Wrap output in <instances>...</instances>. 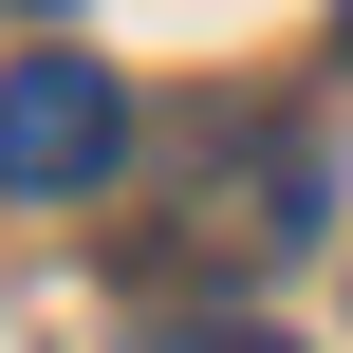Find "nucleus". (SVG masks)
<instances>
[{"instance_id":"7ed1b4c3","label":"nucleus","mask_w":353,"mask_h":353,"mask_svg":"<svg viewBox=\"0 0 353 353\" xmlns=\"http://www.w3.org/2000/svg\"><path fill=\"white\" fill-rule=\"evenodd\" d=\"M335 56H353V0H335Z\"/></svg>"},{"instance_id":"f257e3e1","label":"nucleus","mask_w":353,"mask_h":353,"mask_svg":"<svg viewBox=\"0 0 353 353\" xmlns=\"http://www.w3.org/2000/svg\"><path fill=\"white\" fill-rule=\"evenodd\" d=\"M112 168H130L112 56H19V74H0V205H74V186H112Z\"/></svg>"},{"instance_id":"f03ea898","label":"nucleus","mask_w":353,"mask_h":353,"mask_svg":"<svg viewBox=\"0 0 353 353\" xmlns=\"http://www.w3.org/2000/svg\"><path fill=\"white\" fill-rule=\"evenodd\" d=\"M168 353H279V335H242V316H205V335H168Z\"/></svg>"},{"instance_id":"20e7f679","label":"nucleus","mask_w":353,"mask_h":353,"mask_svg":"<svg viewBox=\"0 0 353 353\" xmlns=\"http://www.w3.org/2000/svg\"><path fill=\"white\" fill-rule=\"evenodd\" d=\"M37 19H56V0H37Z\"/></svg>"}]
</instances>
